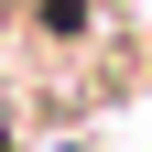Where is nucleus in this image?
Returning a JSON list of instances; mask_svg holds the SVG:
<instances>
[{"label": "nucleus", "mask_w": 152, "mask_h": 152, "mask_svg": "<svg viewBox=\"0 0 152 152\" xmlns=\"http://www.w3.org/2000/svg\"><path fill=\"white\" fill-rule=\"evenodd\" d=\"M0 130H11V87H0Z\"/></svg>", "instance_id": "f257e3e1"}]
</instances>
